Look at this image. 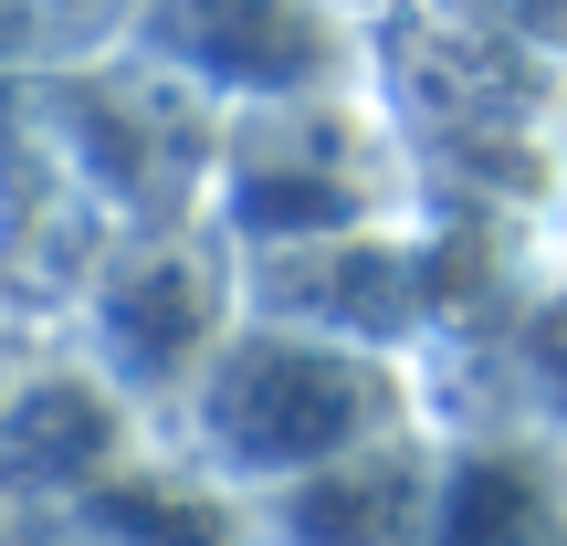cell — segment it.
<instances>
[{"label":"cell","mask_w":567,"mask_h":546,"mask_svg":"<svg viewBox=\"0 0 567 546\" xmlns=\"http://www.w3.org/2000/svg\"><path fill=\"white\" fill-rule=\"evenodd\" d=\"M515 358H526V389L547 410H567V284H547L526 316V337H515Z\"/></svg>","instance_id":"6"},{"label":"cell","mask_w":567,"mask_h":546,"mask_svg":"<svg viewBox=\"0 0 567 546\" xmlns=\"http://www.w3.org/2000/svg\"><path fill=\"white\" fill-rule=\"evenodd\" d=\"M494 32H515L536 63H567V0H473Z\"/></svg>","instance_id":"7"},{"label":"cell","mask_w":567,"mask_h":546,"mask_svg":"<svg viewBox=\"0 0 567 546\" xmlns=\"http://www.w3.org/2000/svg\"><path fill=\"white\" fill-rule=\"evenodd\" d=\"M400 431H410V379L389 368V347L326 337V326L252 316L200 368V442L252 484H305Z\"/></svg>","instance_id":"1"},{"label":"cell","mask_w":567,"mask_h":546,"mask_svg":"<svg viewBox=\"0 0 567 546\" xmlns=\"http://www.w3.org/2000/svg\"><path fill=\"white\" fill-rule=\"evenodd\" d=\"M337 11H347V21H400L410 0H337Z\"/></svg>","instance_id":"8"},{"label":"cell","mask_w":567,"mask_h":546,"mask_svg":"<svg viewBox=\"0 0 567 546\" xmlns=\"http://www.w3.org/2000/svg\"><path fill=\"white\" fill-rule=\"evenodd\" d=\"M137 42L179 95H221L231 116L358 84V32L337 0H137Z\"/></svg>","instance_id":"3"},{"label":"cell","mask_w":567,"mask_h":546,"mask_svg":"<svg viewBox=\"0 0 567 546\" xmlns=\"http://www.w3.org/2000/svg\"><path fill=\"white\" fill-rule=\"evenodd\" d=\"M431 494H442V473L400 431V442H368L305 484H274V526L284 546H431Z\"/></svg>","instance_id":"4"},{"label":"cell","mask_w":567,"mask_h":546,"mask_svg":"<svg viewBox=\"0 0 567 546\" xmlns=\"http://www.w3.org/2000/svg\"><path fill=\"white\" fill-rule=\"evenodd\" d=\"M400 200H410V147L358 95L243 105L221 126V210L264 253L337 243V231H389Z\"/></svg>","instance_id":"2"},{"label":"cell","mask_w":567,"mask_h":546,"mask_svg":"<svg viewBox=\"0 0 567 546\" xmlns=\"http://www.w3.org/2000/svg\"><path fill=\"white\" fill-rule=\"evenodd\" d=\"M567 452L557 442H463L431 494V546H557Z\"/></svg>","instance_id":"5"},{"label":"cell","mask_w":567,"mask_h":546,"mask_svg":"<svg viewBox=\"0 0 567 546\" xmlns=\"http://www.w3.org/2000/svg\"><path fill=\"white\" fill-rule=\"evenodd\" d=\"M557 546H567V536H557Z\"/></svg>","instance_id":"9"}]
</instances>
